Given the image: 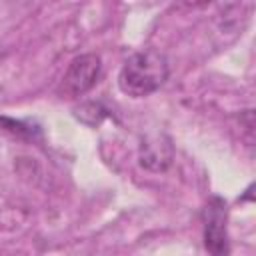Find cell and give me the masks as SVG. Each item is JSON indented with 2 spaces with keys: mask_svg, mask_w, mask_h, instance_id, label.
Here are the masks:
<instances>
[{
  "mask_svg": "<svg viewBox=\"0 0 256 256\" xmlns=\"http://www.w3.org/2000/svg\"><path fill=\"white\" fill-rule=\"evenodd\" d=\"M168 74L170 66L166 56L154 48H148L126 58L118 74V86L132 98H144L160 90L168 80Z\"/></svg>",
  "mask_w": 256,
  "mask_h": 256,
  "instance_id": "1",
  "label": "cell"
},
{
  "mask_svg": "<svg viewBox=\"0 0 256 256\" xmlns=\"http://www.w3.org/2000/svg\"><path fill=\"white\" fill-rule=\"evenodd\" d=\"M228 210L226 202L220 196H212L204 210H202V222H204V246L210 256H228L230 254V242H228Z\"/></svg>",
  "mask_w": 256,
  "mask_h": 256,
  "instance_id": "2",
  "label": "cell"
},
{
  "mask_svg": "<svg viewBox=\"0 0 256 256\" xmlns=\"http://www.w3.org/2000/svg\"><path fill=\"white\" fill-rule=\"evenodd\" d=\"M102 74V60L98 54H80L76 56L64 78H62V86H60V94H64L66 98H78L84 96L86 92H90L96 82L100 80Z\"/></svg>",
  "mask_w": 256,
  "mask_h": 256,
  "instance_id": "3",
  "label": "cell"
},
{
  "mask_svg": "<svg viewBox=\"0 0 256 256\" xmlns=\"http://www.w3.org/2000/svg\"><path fill=\"white\" fill-rule=\"evenodd\" d=\"M172 162V146L158 142H144L140 152V164L150 170H164Z\"/></svg>",
  "mask_w": 256,
  "mask_h": 256,
  "instance_id": "4",
  "label": "cell"
}]
</instances>
